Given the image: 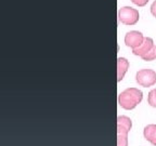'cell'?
Here are the masks:
<instances>
[{
    "mask_svg": "<svg viewBox=\"0 0 156 146\" xmlns=\"http://www.w3.org/2000/svg\"><path fill=\"white\" fill-rule=\"evenodd\" d=\"M143 99V93L136 88H128L118 96V103L125 109H133Z\"/></svg>",
    "mask_w": 156,
    "mask_h": 146,
    "instance_id": "6da1fadb",
    "label": "cell"
},
{
    "mask_svg": "<svg viewBox=\"0 0 156 146\" xmlns=\"http://www.w3.org/2000/svg\"><path fill=\"white\" fill-rule=\"evenodd\" d=\"M132 127L131 119L127 116L117 118V146H128V132Z\"/></svg>",
    "mask_w": 156,
    "mask_h": 146,
    "instance_id": "7a4b0ae2",
    "label": "cell"
},
{
    "mask_svg": "<svg viewBox=\"0 0 156 146\" xmlns=\"http://www.w3.org/2000/svg\"><path fill=\"white\" fill-rule=\"evenodd\" d=\"M139 12L138 10L131 7H122L118 11V19L125 25H134L139 21Z\"/></svg>",
    "mask_w": 156,
    "mask_h": 146,
    "instance_id": "3957f363",
    "label": "cell"
},
{
    "mask_svg": "<svg viewBox=\"0 0 156 146\" xmlns=\"http://www.w3.org/2000/svg\"><path fill=\"white\" fill-rule=\"evenodd\" d=\"M136 80L142 87H152L156 83V73L153 69H141L136 73Z\"/></svg>",
    "mask_w": 156,
    "mask_h": 146,
    "instance_id": "277c9868",
    "label": "cell"
},
{
    "mask_svg": "<svg viewBox=\"0 0 156 146\" xmlns=\"http://www.w3.org/2000/svg\"><path fill=\"white\" fill-rule=\"evenodd\" d=\"M144 37L142 35V33L136 32V30H131V32H128L125 36V43L127 47H130V48L134 49L138 48L140 44L143 42Z\"/></svg>",
    "mask_w": 156,
    "mask_h": 146,
    "instance_id": "5b68a950",
    "label": "cell"
},
{
    "mask_svg": "<svg viewBox=\"0 0 156 146\" xmlns=\"http://www.w3.org/2000/svg\"><path fill=\"white\" fill-rule=\"evenodd\" d=\"M153 46H154L153 39L150 38V37H144L143 42H142L138 48L132 49V53H133L134 55H139L140 57H142V56L145 55V54L153 48Z\"/></svg>",
    "mask_w": 156,
    "mask_h": 146,
    "instance_id": "8992f818",
    "label": "cell"
},
{
    "mask_svg": "<svg viewBox=\"0 0 156 146\" xmlns=\"http://www.w3.org/2000/svg\"><path fill=\"white\" fill-rule=\"evenodd\" d=\"M129 67V62L127 61L125 57H118L117 58V81L122 80L127 69Z\"/></svg>",
    "mask_w": 156,
    "mask_h": 146,
    "instance_id": "52a82bcc",
    "label": "cell"
},
{
    "mask_svg": "<svg viewBox=\"0 0 156 146\" xmlns=\"http://www.w3.org/2000/svg\"><path fill=\"white\" fill-rule=\"evenodd\" d=\"M144 137L145 140L152 143L153 145H156V124H149L144 128Z\"/></svg>",
    "mask_w": 156,
    "mask_h": 146,
    "instance_id": "ba28073f",
    "label": "cell"
},
{
    "mask_svg": "<svg viewBox=\"0 0 156 146\" xmlns=\"http://www.w3.org/2000/svg\"><path fill=\"white\" fill-rule=\"evenodd\" d=\"M141 58L143 60V61H146V62L156 60V46H155V44H154L153 48H152L151 50H150V51L145 54V55L142 56Z\"/></svg>",
    "mask_w": 156,
    "mask_h": 146,
    "instance_id": "9c48e42d",
    "label": "cell"
},
{
    "mask_svg": "<svg viewBox=\"0 0 156 146\" xmlns=\"http://www.w3.org/2000/svg\"><path fill=\"white\" fill-rule=\"evenodd\" d=\"M147 102L152 107H156V89L150 91L149 96H147Z\"/></svg>",
    "mask_w": 156,
    "mask_h": 146,
    "instance_id": "30bf717a",
    "label": "cell"
},
{
    "mask_svg": "<svg viewBox=\"0 0 156 146\" xmlns=\"http://www.w3.org/2000/svg\"><path fill=\"white\" fill-rule=\"evenodd\" d=\"M134 5H139V7H144L146 3L149 2V0H131Z\"/></svg>",
    "mask_w": 156,
    "mask_h": 146,
    "instance_id": "8fae6325",
    "label": "cell"
},
{
    "mask_svg": "<svg viewBox=\"0 0 156 146\" xmlns=\"http://www.w3.org/2000/svg\"><path fill=\"white\" fill-rule=\"evenodd\" d=\"M151 13L156 17V0L152 3V5H151Z\"/></svg>",
    "mask_w": 156,
    "mask_h": 146,
    "instance_id": "7c38bea8",
    "label": "cell"
}]
</instances>
